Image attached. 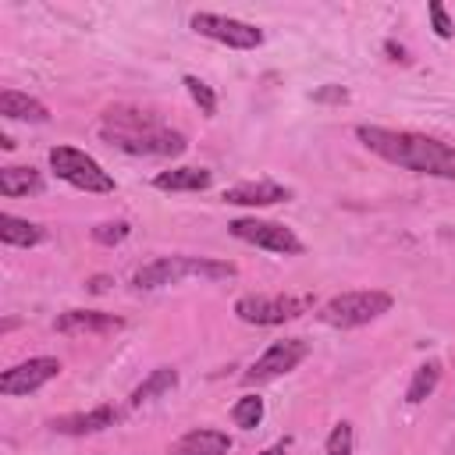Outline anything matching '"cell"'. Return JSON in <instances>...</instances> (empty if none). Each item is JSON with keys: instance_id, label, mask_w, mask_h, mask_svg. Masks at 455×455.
Listing matches in <instances>:
<instances>
[{"instance_id": "obj_17", "label": "cell", "mask_w": 455, "mask_h": 455, "mask_svg": "<svg viewBox=\"0 0 455 455\" xmlns=\"http://www.w3.org/2000/svg\"><path fill=\"white\" fill-rule=\"evenodd\" d=\"M0 238L4 245H39L46 238V231L25 217H14V213H0Z\"/></svg>"}, {"instance_id": "obj_4", "label": "cell", "mask_w": 455, "mask_h": 455, "mask_svg": "<svg viewBox=\"0 0 455 455\" xmlns=\"http://www.w3.org/2000/svg\"><path fill=\"white\" fill-rule=\"evenodd\" d=\"M391 309V295L380 288H363V291H345L334 295L331 302H323L320 320L331 327H363L377 316H384Z\"/></svg>"}, {"instance_id": "obj_26", "label": "cell", "mask_w": 455, "mask_h": 455, "mask_svg": "<svg viewBox=\"0 0 455 455\" xmlns=\"http://www.w3.org/2000/svg\"><path fill=\"white\" fill-rule=\"evenodd\" d=\"M313 100H316V103H345V100H348V89H341V85H323V89L313 92Z\"/></svg>"}, {"instance_id": "obj_2", "label": "cell", "mask_w": 455, "mask_h": 455, "mask_svg": "<svg viewBox=\"0 0 455 455\" xmlns=\"http://www.w3.org/2000/svg\"><path fill=\"white\" fill-rule=\"evenodd\" d=\"M100 135L132 156H178L188 146L181 132L160 124L139 107H110L100 121Z\"/></svg>"}, {"instance_id": "obj_25", "label": "cell", "mask_w": 455, "mask_h": 455, "mask_svg": "<svg viewBox=\"0 0 455 455\" xmlns=\"http://www.w3.org/2000/svg\"><path fill=\"white\" fill-rule=\"evenodd\" d=\"M427 11H430V21H434V32H437L441 39H451V32H455V25H451V18H448V11H444V4H437V0H430V4H427Z\"/></svg>"}, {"instance_id": "obj_23", "label": "cell", "mask_w": 455, "mask_h": 455, "mask_svg": "<svg viewBox=\"0 0 455 455\" xmlns=\"http://www.w3.org/2000/svg\"><path fill=\"white\" fill-rule=\"evenodd\" d=\"M128 224L124 220H107V224H96L92 228V242H100V245H117V242H124L128 238Z\"/></svg>"}, {"instance_id": "obj_3", "label": "cell", "mask_w": 455, "mask_h": 455, "mask_svg": "<svg viewBox=\"0 0 455 455\" xmlns=\"http://www.w3.org/2000/svg\"><path fill=\"white\" fill-rule=\"evenodd\" d=\"M188 277H199V281H228V277H235V263L206 259V256H160V259L139 267L135 277H132V284L149 291V288L178 284V281H188Z\"/></svg>"}, {"instance_id": "obj_15", "label": "cell", "mask_w": 455, "mask_h": 455, "mask_svg": "<svg viewBox=\"0 0 455 455\" xmlns=\"http://www.w3.org/2000/svg\"><path fill=\"white\" fill-rule=\"evenodd\" d=\"M0 114H4L7 121H36V124H43V121L50 117V110H46L36 96L18 92V89H4V92H0Z\"/></svg>"}, {"instance_id": "obj_10", "label": "cell", "mask_w": 455, "mask_h": 455, "mask_svg": "<svg viewBox=\"0 0 455 455\" xmlns=\"http://www.w3.org/2000/svg\"><path fill=\"white\" fill-rule=\"evenodd\" d=\"M57 373H60V363L53 355H32V359L0 373V391L4 395H28V391H39Z\"/></svg>"}, {"instance_id": "obj_7", "label": "cell", "mask_w": 455, "mask_h": 455, "mask_svg": "<svg viewBox=\"0 0 455 455\" xmlns=\"http://www.w3.org/2000/svg\"><path fill=\"white\" fill-rule=\"evenodd\" d=\"M231 235H235V238H242V242H249V245H256V249L281 252V256H299V252L306 249V245H302V238H299L291 228L277 224V220L238 217V220H231Z\"/></svg>"}, {"instance_id": "obj_28", "label": "cell", "mask_w": 455, "mask_h": 455, "mask_svg": "<svg viewBox=\"0 0 455 455\" xmlns=\"http://www.w3.org/2000/svg\"><path fill=\"white\" fill-rule=\"evenodd\" d=\"M284 448H288V441H277L274 448H263L259 455H284Z\"/></svg>"}, {"instance_id": "obj_6", "label": "cell", "mask_w": 455, "mask_h": 455, "mask_svg": "<svg viewBox=\"0 0 455 455\" xmlns=\"http://www.w3.org/2000/svg\"><path fill=\"white\" fill-rule=\"evenodd\" d=\"M309 306H313L309 295H242L235 302V313L245 323L274 327V323H284V320L302 316Z\"/></svg>"}, {"instance_id": "obj_13", "label": "cell", "mask_w": 455, "mask_h": 455, "mask_svg": "<svg viewBox=\"0 0 455 455\" xmlns=\"http://www.w3.org/2000/svg\"><path fill=\"white\" fill-rule=\"evenodd\" d=\"M121 419V412L114 409V405H96V409H89V412H71V416H57L50 427L57 430V434H96V430H107V427H114Z\"/></svg>"}, {"instance_id": "obj_12", "label": "cell", "mask_w": 455, "mask_h": 455, "mask_svg": "<svg viewBox=\"0 0 455 455\" xmlns=\"http://www.w3.org/2000/svg\"><path fill=\"white\" fill-rule=\"evenodd\" d=\"M291 192L277 181H238L231 188H224V203H235V206H270V203H284Z\"/></svg>"}, {"instance_id": "obj_22", "label": "cell", "mask_w": 455, "mask_h": 455, "mask_svg": "<svg viewBox=\"0 0 455 455\" xmlns=\"http://www.w3.org/2000/svg\"><path fill=\"white\" fill-rule=\"evenodd\" d=\"M185 89H188V96L196 100V107L210 117V114H217V96H213V89L206 85V82H199L196 75H185Z\"/></svg>"}, {"instance_id": "obj_24", "label": "cell", "mask_w": 455, "mask_h": 455, "mask_svg": "<svg viewBox=\"0 0 455 455\" xmlns=\"http://www.w3.org/2000/svg\"><path fill=\"white\" fill-rule=\"evenodd\" d=\"M327 455H352V423H338L327 437Z\"/></svg>"}, {"instance_id": "obj_8", "label": "cell", "mask_w": 455, "mask_h": 455, "mask_svg": "<svg viewBox=\"0 0 455 455\" xmlns=\"http://www.w3.org/2000/svg\"><path fill=\"white\" fill-rule=\"evenodd\" d=\"M199 36L213 39V43H224L231 50H256L263 43V32L249 21H238V18H228V14H210V11H196L192 21H188Z\"/></svg>"}, {"instance_id": "obj_19", "label": "cell", "mask_w": 455, "mask_h": 455, "mask_svg": "<svg viewBox=\"0 0 455 455\" xmlns=\"http://www.w3.org/2000/svg\"><path fill=\"white\" fill-rule=\"evenodd\" d=\"M178 384V370H171V366H156L135 391H132V398H128V405L132 409H139L142 402H149V398H156V395H164V391H171Z\"/></svg>"}, {"instance_id": "obj_1", "label": "cell", "mask_w": 455, "mask_h": 455, "mask_svg": "<svg viewBox=\"0 0 455 455\" xmlns=\"http://www.w3.org/2000/svg\"><path fill=\"white\" fill-rule=\"evenodd\" d=\"M355 135L370 153L384 156L387 164L455 181V149L434 135L409 132V128H380V124H359Z\"/></svg>"}, {"instance_id": "obj_18", "label": "cell", "mask_w": 455, "mask_h": 455, "mask_svg": "<svg viewBox=\"0 0 455 455\" xmlns=\"http://www.w3.org/2000/svg\"><path fill=\"white\" fill-rule=\"evenodd\" d=\"M43 188V174L36 167H4L0 171V192L4 196H28Z\"/></svg>"}, {"instance_id": "obj_21", "label": "cell", "mask_w": 455, "mask_h": 455, "mask_svg": "<svg viewBox=\"0 0 455 455\" xmlns=\"http://www.w3.org/2000/svg\"><path fill=\"white\" fill-rule=\"evenodd\" d=\"M231 419H235V427H242V430L259 427V419H263V398H259V395H242V398L235 402V409H231Z\"/></svg>"}, {"instance_id": "obj_11", "label": "cell", "mask_w": 455, "mask_h": 455, "mask_svg": "<svg viewBox=\"0 0 455 455\" xmlns=\"http://www.w3.org/2000/svg\"><path fill=\"white\" fill-rule=\"evenodd\" d=\"M53 327L60 334H114L124 327V320L114 313H96V309H68L53 320Z\"/></svg>"}, {"instance_id": "obj_14", "label": "cell", "mask_w": 455, "mask_h": 455, "mask_svg": "<svg viewBox=\"0 0 455 455\" xmlns=\"http://www.w3.org/2000/svg\"><path fill=\"white\" fill-rule=\"evenodd\" d=\"M228 451H231V437L224 430H213V427L188 430L171 448V455H228Z\"/></svg>"}, {"instance_id": "obj_27", "label": "cell", "mask_w": 455, "mask_h": 455, "mask_svg": "<svg viewBox=\"0 0 455 455\" xmlns=\"http://www.w3.org/2000/svg\"><path fill=\"white\" fill-rule=\"evenodd\" d=\"M107 284H110V277H92V281H89L92 291H107Z\"/></svg>"}, {"instance_id": "obj_9", "label": "cell", "mask_w": 455, "mask_h": 455, "mask_svg": "<svg viewBox=\"0 0 455 455\" xmlns=\"http://www.w3.org/2000/svg\"><path fill=\"white\" fill-rule=\"evenodd\" d=\"M309 355V341L302 338H284V341H274L249 370H245V384H263V380H274L288 370H295L302 359Z\"/></svg>"}, {"instance_id": "obj_20", "label": "cell", "mask_w": 455, "mask_h": 455, "mask_svg": "<svg viewBox=\"0 0 455 455\" xmlns=\"http://www.w3.org/2000/svg\"><path fill=\"white\" fill-rule=\"evenodd\" d=\"M437 380H441V363H437V359L423 363V366L412 373L409 387H405V402H409V405H419L423 398H430V395H434Z\"/></svg>"}, {"instance_id": "obj_5", "label": "cell", "mask_w": 455, "mask_h": 455, "mask_svg": "<svg viewBox=\"0 0 455 455\" xmlns=\"http://www.w3.org/2000/svg\"><path fill=\"white\" fill-rule=\"evenodd\" d=\"M50 167L60 181L82 188V192H114V178L82 149L75 146H53L50 149Z\"/></svg>"}, {"instance_id": "obj_16", "label": "cell", "mask_w": 455, "mask_h": 455, "mask_svg": "<svg viewBox=\"0 0 455 455\" xmlns=\"http://www.w3.org/2000/svg\"><path fill=\"white\" fill-rule=\"evenodd\" d=\"M210 181H213V174L206 167H174V171H160L153 178V185L164 192H199Z\"/></svg>"}]
</instances>
